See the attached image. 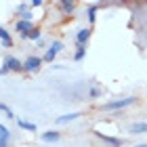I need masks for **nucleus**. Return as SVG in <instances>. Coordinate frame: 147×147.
<instances>
[{
  "mask_svg": "<svg viewBox=\"0 0 147 147\" xmlns=\"http://www.w3.org/2000/svg\"><path fill=\"white\" fill-rule=\"evenodd\" d=\"M0 42H2L4 49H13V38H11V32L4 28V25H0Z\"/></svg>",
  "mask_w": 147,
  "mask_h": 147,
  "instance_id": "obj_12",
  "label": "nucleus"
},
{
  "mask_svg": "<svg viewBox=\"0 0 147 147\" xmlns=\"http://www.w3.org/2000/svg\"><path fill=\"white\" fill-rule=\"evenodd\" d=\"M95 137L99 139V141L107 143L109 147H122V145H124V141H122L120 137H109V135H103V132H99V130H95Z\"/></svg>",
  "mask_w": 147,
  "mask_h": 147,
  "instance_id": "obj_6",
  "label": "nucleus"
},
{
  "mask_svg": "<svg viewBox=\"0 0 147 147\" xmlns=\"http://www.w3.org/2000/svg\"><path fill=\"white\" fill-rule=\"evenodd\" d=\"M17 19H21V21H32V19H34V13L30 11V2H19Z\"/></svg>",
  "mask_w": 147,
  "mask_h": 147,
  "instance_id": "obj_5",
  "label": "nucleus"
},
{
  "mask_svg": "<svg viewBox=\"0 0 147 147\" xmlns=\"http://www.w3.org/2000/svg\"><path fill=\"white\" fill-rule=\"evenodd\" d=\"M34 28H36L34 21H21V19H17L15 25H13V32H17L19 38H23V40H25V36H28Z\"/></svg>",
  "mask_w": 147,
  "mask_h": 147,
  "instance_id": "obj_4",
  "label": "nucleus"
},
{
  "mask_svg": "<svg viewBox=\"0 0 147 147\" xmlns=\"http://www.w3.org/2000/svg\"><path fill=\"white\" fill-rule=\"evenodd\" d=\"M0 111H4V113H6V118H15V113L11 111V107H9L6 103H2V101H0Z\"/></svg>",
  "mask_w": 147,
  "mask_h": 147,
  "instance_id": "obj_20",
  "label": "nucleus"
},
{
  "mask_svg": "<svg viewBox=\"0 0 147 147\" xmlns=\"http://www.w3.org/2000/svg\"><path fill=\"white\" fill-rule=\"evenodd\" d=\"M101 95H103V90L99 88V86H92V88L88 90V99H99Z\"/></svg>",
  "mask_w": 147,
  "mask_h": 147,
  "instance_id": "obj_19",
  "label": "nucleus"
},
{
  "mask_svg": "<svg viewBox=\"0 0 147 147\" xmlns=\"http://www.w3.org/2000/svg\"><path fill=\"white\" fill-rule=\"evenodd\" d=\"M99 6H101V4H90L88 9H86V19H88V23H90V25L95 23V19H97V11H99Z\"/></svg>",
  "mask_w": 147,
  "mask_h": 147,
  "instance_id": "obj_15",
  "label": "nucleus"
},
{
  "mask_svg": "<svg viewBox=\"0 0 147 147\" xmlns=\"http://www.w3.org/2000/svg\"><path fill=\"white\" fill-rule=\"evenodd\" d=\"M84 57H86V46L76 44V51H74V61H82Z\"/></svg>",
  "mask_w": 147,
  "mask_h": 147,
  "instance_id": "obj_17",
  "label": "nucleus"
},
{
  "mask_svg": "<svg viewBox=\"0 0 147 147\" xmlns=\"http://www.w3.org/2000/svg\"><path fill=\"white\" fill-rule=\"evenodd\" d=\"M61 51H63V42H61V40H53V42L49 44V49H46V53L42 55V61L53 63V61H55V57H57Z\"/></svg>",
  "mask_w": 147,
  "mask_h": 147,
  "instance_id": "obj_2",
  "label": "nucleus"
},
{
  "mask_svg": "<svg viewBox=\"0 0 147 147\" xmlns=\"http://www.w3.org/2000/svg\"><path fill=\"white\" fill-rule=\"evenodd\" d=\"M11 143V130L4 124H0V147H9Z\"/></svg>",
  "mask_w": 147,
  "mask_h": 147,
  "instance_id": "obj_14",
  "label": "nucleus"
},
{
  "mask_svg": "<svg viewBox=\"0 0 147 147\" xmlns=\"http://www.w3.org/2000/svg\"><path fill=\"white\" fill-rule=\"evenodd\" d=\"M130 135H147V122H132L128 126Z\"/></svg>",
  "mask_w": 147,
  "mask_h": 147,
  "instance_id": "obj_13",
  "label": "nucleus"
},
{
  "mask_svg": "<svg viewBox=\"0 0 147 147\" xmlns=\"http://www.w3.org/2000/svg\"><path fill=\"white\" fill-rule=\"evenodd\" d=\"M4 65L9 67V71H23V61H19L17 57H13V55H9V57H4Z\"/></svg>",
  "mask_w": 147,
  "mask_h": 147,
  "instance_id": "obj_8",
  "label": "nucleus"
},
{
  "mask_svg": "<svg viewBox=\"0 0 147 147\" xmlns=\"http://www.w3.org/2000/svg\"><path fill=\"white\" fill-rule=\"evenodd\" d=\"M40 6H44V0H32L30 2V9H40Z\"/></svg>",
  "mask_w": 147,
  "mask_h": 147,
  "instance_id": "obj_21",
  "label": "nucleus"
},
{
  "mask_svg": "<svg viewBox=\"0 0 147 147\" xmlns=\"http://www.w3.org/2000/svg\"><path fill=\"white\" fill-rule=\"evenodd\" d=\"M6 74H11V71H9L6 65H2V67H0V76H6Z\"/></svg>",
  "mask_w": 147,
  "mask_h": 147,
  "instance_id": "obj_22",
  "label": "nucleus"
},
{
  "mask_svg": "<svg viewBox=\"0 0 147 147\" xmlns=\"http://www.w3.org/2000/svg\"><path fill=\"white\" fill-rule=\"evenodd\" d=\"M17 126H19V128H23V130L36 132V124H32V122H28V120H21V118H17Z\"/></svg>",
  "mask_w": 147,
  "mask_h": 147,
  "instance_id": "obj_16",
  "label": "nucleus"
},
{
  "mask_svg": "<svg viewBox=\"0 0 147 147\" xmlns=\"http://www.w3.org/2000/svg\"><path fill=\"white\" fill-rule=\"evenodd\" d=\"M137 101H139V97H135V95L122 97V99H111V101H107V103L101 105V111H116V113H122L126 107L135 105Z\"/></svg>",
  "mask_w": 147,
  "mask_h": 147,
  "instance_id": "obj_1",
  "label": "nucleus"
},
{
  "mask_svg": "<svg viewBox=\"0 0 147 147\" xmlns=\"http://www.w3.org/2000/svg\"><path fill=\"white\" fill-rule=\"evenodd\" d=\"M40 139H42L44 143H57L59 139H61V132L53 128V130H46V132H42V135H40Z\"/></svg>",
  "mask_w": 147,
  "mask_h": 147,
  "instance_id": "obj_11",
  "label": "nucleus"
},
{
  "mask_svg": "<svg viewBox=\"0 0 147 147\" xmlns=\"http://www.w3.org/2000/svg\"><path fill=\"white\" fill-rule=\"evenodd\" d=\"M25 40H34V42L42 40V30H40V28H34V30H32L28 36H25Z\"/></svg>",
  "mask_w": 147,
  "mask_h": 147,
  "instance_id": "obj_18",
  "label": "nucleus"
},
{
  "mask_svg": "<svg viewBox=\"0 0 147 147\" xmlns=\"http://www.w3.org/2000/svg\"><path fill=\"white\" fill-rule=\"evenodd\" d=\"M80 116H82V113L80 111H71V113H63V116H57L55 118V124H69V122H74V120H78Z\"/></svg>",
  "mask_w": 147,
  "mask_h": 147,
  "instance_id": "obj_9",
  "label": "nucleus"
},
{
  "mask_svg": "<svg viewBox=\"0 0 147 147\" xmlns=\"http://www.w3.org/2000/svg\"><path fill=\"white\" fill-rule=\"evenodd\" d=\"M90 36H92V28H90V25H88V28H80L76 32V44L86 46V44H88V40H90Z\"/></svg>",
  "mask_w": 147,
  "mask_h": 147,
  "instance_id": "obj_7",
  "label": "nucleus"
},
{
  "mask_svg": "<svg viewBox=\"0 0 147 147\" xmlns=\"http://www.w3.org/2000/svg\"><path fill=\"white\" fill-rule=\"evenodd\" d=\"M40 65H42V57L30 55V57L23 61V71H25V74H36V71L40 69Z\"/></svg>",
  "mask_w": 147,
  "mask_h": 147,
  "instance_id": "obj_3",
  "label": "nucleus"
},
{
  "mask_svg": "<svg viewBox=\"0 0 147 147\" xmlns=\"http://www.w3.org/2000/svg\"><path fill=\"white\" fill-rule=\"evenodd\" d=\"M57 6H59V9H61V13H63V15H71V13L74 11H76V2H74V0H59V2H57Z\"/></svg>",
  "mask_w": 147,
  "mask_h": 147,
  "instance_id": "obj_10",
  "label": "nucleus"
},
{
  "mask_svg": "<svg viewBox=\"0 0 147 147\" xmlns=\"http://www.w3.org/2000/svg\"><path fill=\"white\" fill-rule=\"evenodd\" d=\"M135 147H147V143H139V145H135Z\"/></svg>",
  "mask_w": 147,
  "mask_h": 147,
  "instance_id": "obj_23",
  "label": "nucleus"
}]
</instances>
